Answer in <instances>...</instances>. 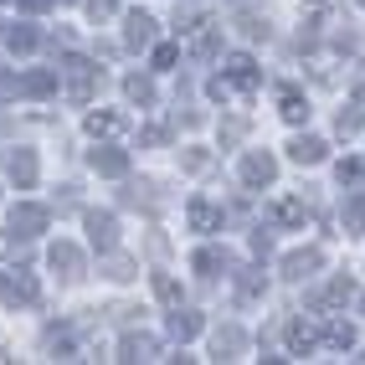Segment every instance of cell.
Here are the masks:
<instances>
[{"label": "cell", "mask_w": 365, "mask_h": 365, "mask_svg": "<svg viewBox=\"0 0 365 365\" xmlns=\"http://www.w3.org/2000/svg\"><path fill=\"white\" fill-rule=\"evenodd\" d=\"M222 78H227L237 93H257V88H262V67H257L247 52H237V57H227V72H222Z\"/></svg>", "instance_id": "cell-1"}, {"label": "cell", "mask_w": 365, "mask_h": 365, "mask_svg": "<svg viewBox=\"0 0 365 365\" xmlns=\"http://www.w3.org/2000/svg\"><path fill=\"white\" fill-rule=\"evenodd\" d=\"M273 180H278V160H273V155L252 150L247 160H242V185H252V190H257V185H273Z\"/></svg>", "instance_id": "cell-2"}, {"label": "cell", "mask_w": 365, "mask_h": 365, "mask_svg": "<svg viewBox=\"0 0 365 365\" xmlns=\"http://www.w3.org/2000/svg\"><path fill=\"white\" fill-rule=\"evenodd\" d=\"M62 72H67V83H72V98L88 103V98H93V62H88V57H67Z\"/></svg>", "instance_id": "cell-3"}, {"label": "cell", "mask_w": 365, "mask_h": 365, "mask_svg": "<svg viewBox=\"0 0 365 365\" xmlns=\"http://www.w3.org/2000/svg\"><path fill=\"white\" fill-rule=\"evenodd\" d=\"M88 237H93V247H98V252H113V242H118L113 211H88Z\"/></svg>", "instance_id": "cell-4"}, {"label": "cell", "mask_w": 365, "mask_h": 365, "mask_svg": "<svg viewBox=\"0 0 365 365\" xmlns=\"http://www.w3.org/2000/svg\"><path fill=\"white\" fill-rule=\"evenodd\" d=\"M11 232H21V237H36V232H46V211L41 206H11Z\"/></svg>", "instance_id": "cell-5"}, {"label": "cell", "mask_w": 365, "mask_h": 365, "mask_svg": "<svg viewBox=\"0 0 365 365\" xmlns=\"http://www.w3.org/2000/svg\"><path fill=\"white\" fill-rule=\"evenodd\" d=\"M36 294H41V288H36L31 273H21V278H0V299H6V304H36Z\"/></svg>", "instance_id": "cell-6"}, {"label": "cell", "mask_w": 365, "mask_h": 365, "mask_svg": "<svg viewBox=\"0 0 365 365\" xmlns=\"http://www.w3.org/2000/svg\"><path fill=\"white\" fill-rule=\"evenodd\" d=\"M52 267H57V278H83V252L78 247H72V242H57V247H52Z\"/></svg>", "instance_id": "cell-7"}, {"label": "cell", "mask_w": 365, "mask_h": 365, "mask_svg": "<svg viewBox=\"0 0 365 365\" xmlns=\"http://www.w3.org/2000/svg\"><path fill=\"white\" fill-rule=\"evenodd\" d=\"M124 129H129L124 113H108V108H93V113H88V134H93V139H108V134H124Z\"/></svg>", "instance_id": "cell-8"}, {"label": "cell", "mask_w": 365, "mask_h": 365, "mask_svg": "<svg viewBox=\"0 0 365 365\" xmlns=\"http://www.w3.org/2000/svg\"><path fill=\"white\" fill-rule=\"evenodd\" d=\"M324 150H329L324 139H314V134H299L294 144H288V160H294V165H319V160H324Z\"/></svg>", "instance_id": "cell-9"}, {"label": "cell", "mask_w": 365, "mask_h": 365, "mask_svg": "<svg viewBox=\"0 0 365 365\" xmlns=\"http://www.w3.org/2000/svg\"><path fill=\"white\" fill-rule=\"evenodd\" d=\"M185 216H190V232H216L222 227V211H216L211 201H201V196L185 206Z\"/></svg>", "instance_id": "cell-10"}, {"label": "cell", "mask_w": 365, "mask_h": 365, "mask_svg": "<svg viewBox=\"0 0 365 365\" xmlns=\"http://www.w3.org/2000/svg\"><path fill=\"white\" fill-rule=\"evenodd\" d=\"M319 262H324L319 247H304V252H288V257H283V273H288V278H309Z\"/></svg>", "instance_id": "cell-11"}, {"label": "cell", "mask_w": 365, "mask_h": 365, "mask_svg": "<svg viewBox=\"0 0 365 365\" xmlns=\"http://www.w3.org/2000/svg\"><path fill=\"white\" fill-rule=\"evenodd\" d=\"M11 180H16L21 190L36 185V150H16V155H11Z\"/></svg>", "instance_id": "cell-12"}, {"label": "cell", "mask_w": 365, "mask_h": 365, "mask_svg": "<svg viewBox=\"0 0 365 365\" xmlns=\"http://www.w3.org/2000/svg\"><path fill=\"white\" fill-rule=\"evenodd\" d=\"M273 222H278V227H304V222H309V206H304L299 196H283V201L273 206Z\"/></svg>", "instance_id": "cell-13"}, {"label": "cell", "mask_w": 365, "mask_h": 365, "mask_svg": "<svg viewBox=\"0 0 365 365\" xmlns=\"http://www.w3.org/2000/svg\"><path fill=\"white\" fill-rule=\"evenodd\" d=\"M124 41H129V46H150V41H155V16L134 11V16H129V26H124Z\"/></svg>", "instance_id": "cell-14"}, {"label": "cell", "mask_w": 365, "mask_h": 365, "mask_svg": "<svg viewBox=\"0 0 365 365\" xmlns=\"http://www.w3.org/2000/svg\"><path fill=\"white\" fill-rule=\"evenodd\" d=\"M278 103H283L278 113L288 118V124H304V118H309V98H304L299 88H283V93H278Z\"/></svg>", "instance_id": "cell-15"}, {"label": "cell", "mask_w": 365, "mask_h": 365, "mask_svg": "<svg viewBox=\"0 0 365 365\" xmlns=\"http://www.w3.org/2000/svg\"><path fill=\"white\" fill-rule=\"evenodd\" d=\"M314 339H319V334H314V324H309V319H294V324H288V355H309Z\"/></svg>", "instance_id": "cell-16"}, {"label": "cell", "mask_w": 365, "mask_h": 365, "mask_svg": "<svg viewBox=\"0 0 365 365\" xmlns=\"http://www.w3.org/2000/svg\"><path fill=\"white\" fill-rule=\"evenodd\" d=\"M196 334H201V314H185V309L170 314V339H180V345H185V339H196Z\"/></svg>", "instance_id": "cell-17"}, {"label": "cell", "mask_w": 365, "mask_h": 365, "mask_svg": "<svg viewBox=\"0 0 365 365\" xmlns=\"http://www.w3.org/2000/svg\"><path fill=\"white\" fill-rule=\"evenodd\" d=\"M93 170H98V175H124L129 155L124 150H93Z\"/></svg>", "instance_id": "cell-18"}, {"label": "cell", "mask_w": 365, "mask_h": 365, "mask_svg": "<svg viewBox=\"0 0 365 365\" xmlns=\"http://www.w3.org/2000/svg\"><path fill=\"white\" fill-rule=\"evenodd\" d=\"M21 93H31V98L57 93V72H26V78H21Z\"/></svg>", "instance_id": "cell-19"}, {"label": "cell", "mask_w": 365, "mask_h": 365, "mask_svg": "<svg viewBox=\"0 0 365 365\" xmlns=\"http://www.w3.org/2000/svg\"><path fill=\"white\" fill-rule=\"evenodd\" d=\"M324 345H329V350H350V345H355V329H350L345 319H329V324H324Z\"/></svg>", "instance_id": "cell-20"}, {"label": "cell", "mask_w": 365, "mask_h": 365, "mask_svg": "<svg viewBox=\"0 0 365 365\" xmlns=\"http://www.w3.org/2000/svg\"><path fill=\"white\" fill-rule=\"evenodd\" d=\"M242 345H247V339H242V329H237V324H227V329H216V355H222V360H227V355H237Z\"/></svg>", "instance_id": "cell-21"}, {"label": "cell", "mask_w": 365, "mask_h": 365, "mask_svg": "<svg viewBox=\"0 0 365 365\" xmlns=\"http://www.w3.org/2000/svg\"><path fill=\"white\" fill-rule=\"evenodd\" d=\"M150 355H155V339H150V334H129L118 360H150Z\"/></svg>", "instance_id": "cell-22"}, {"label": "cell", "mask_w": 365, "mask_h": 365, "mask_svg": "<svg viewBox=\"0 0 365 365\" xmlns=\"http://www.w3.org/2000/svg\"><path fill=\"white\" fill-rule=\"evenodd\" d=\"M6 46H11V52H31V46H36V31H31V26H11V31H6Z\"/></svg>", "instance_id": "cell-23"}, {"label": "cell", "mask_w": 365, "mask_h": 365, "mask_svg": "<svg viewBox=\"0 0 365 365\" xmlns=\"http://www.w3.org/2000/svg\"><path fill=\"white\" fill-rule=\"evenodd\" d=\"M124 93H129L134 103H155V88H150V78H129V83H124Z\"/></svg>", "instance_id": "cell-24"}, {"label": "cell", "mask_w": 365, "mask_h": 365, "mask_svg": "<svg viewBox=\"0 0 365 365\" xmlns=\"http://www.w3.org/2000/svg\"><path fill=\"white\" fill-rule=\"evenodd\" d=\"M155 294H160V304H180V283L170 278V273H160L155 278Z\"/></svg>", "instance_id": "cell-25"}, {"label": "cell", "mask_w": 365, "mask_h": 365, "mask_svg": "<svg viewBox=\"0 0 365 365\" xmlns=\"http://www.w3.org/2000/svg\"><path fill=\"white\" fill-rule=\"evenodd\" d=\"M334 175H339V185H360L365 165H360V160H339V170H334Z\"/></svg>", "instance_id": "cell-26"}, {"label": "cell", "mask_w": 365, "mask_h": 365, "mask_svg": "<svg viewBox=\"0 0 365 365\" xmlns=\"http://www.w3.org/2000/svg\"><path fill=\"white\" fill-rule=\"evenodd\" d=\"M345 227L350 232H365V201H345Z\"/></svg>", "instance_id": "cell-27"}, {"label": "cell", "mask_w": 365, "mask_h": 365, "mask_svg": "<svg viewBox=\"0 0 365 365\" xmlns=\"http://www.w3.org/2000/svg\"><path fill=\"white\" fill-rule=\"evenodd\" d=\"M108 278H113V283L134 278V262H129V257H108Z\"/></svg>", "instance_id": "cell-28"}, {"label": "cell", "mask_w": 365, "mask_h": 365, "mask_svg": "<svg viewBox=\"0 0 365 365\" xmlns=\"http://www.w3.org/2000/svg\"><path fill=\"white\" fill-rule=\"evenodd\" d=\"M350 294H355V288H350V278H334V283H329V294H324V304H345Z\"/></svg>", "instance_id": "cell-29"}, {"label": "cell", "mask_w": 365, "mask_h": 365, "mask_svg": "<svg viewBox=\"0 0 365 365\" xmlns=\"http://www.w3.org/2000/svg\"><path fill=\"white\" fill-rule=\"evenodd\" d=\"M262 294V273H242V299H257Z\"/></svg>", "instance_id": "cell-30"}, {"label": "cell", "mask_w": 365, "mask_h": 365, "mask_svg": "<svg viewBox=\"0 0 365 365\" xmlns=\"http://www.w3.org/2000/svg\"><path fill=\"white\" fill-rule=\"evenodd\" d=\"M175 57H180V52H175V46H155V57H150V62H155V67L165 72V67H175Z\"/></svg>", "instance_id": "cell-31"}, {"label": "cell", "mask_w": 365, "mask_h": 365, "mask_svg": "<svg viewBox=\"0 0 365 365\" xmlns=\"http://www.w3.org/2000/svg\"><path fill=\"white\" fill-rule=\"evenodd\" d=\"M16 93H21V83H16V72H0V103H6V98H16Z\"/></svg>", "instance_id": "cell-32"}, {"label": "cell", "mask_w": 365, "mask_h": 365, "mask_svg": "<svg viewBox=\"0 0 365 365\" xmlns=\"http://www.w3.org/2000/svg\"><path fill=\"white\" fill-rule=\"evenodd\" d=\"M180 165H185V170H206L211 160H206V150H185V155H180Z\"/></svg>", "instance_id": "cell-33"}, {"label": "cell", "mask_w": 365, "mask_h": 365, "mask_svg": "<svg viewBox=\"0 0 365 365\" xmlns=\"http://www.w3.org/2000/svg\"><path fill=\"white\" fill-rule=\"evenodd\" d=\"M242 134H247V124H242V118H232V124H227V129H222V144H237V139H242Z\"/></svg>", "instance_id": "cell-34"}, {"label": "cell", "mask_w": 365, "mask_h": 365, "mask_svg": "<svg viewBox=\"0 0 365 365\" xmlns=\"http://www.w3.org/2000/svg\"><path fill=\"white\" fill-rule=\"evenodd\" d=\"M88 11H93V21H108L113 16V0H88Z\"/></svg>", "instance_id": "cell-35"}, {"label": "cell", "mask_w": 365, "mask_h": 365, "mask_svg": "<svg viewBox=\"0 0 365 365\" xmlns=\"http://www.w3.org/2000/svg\"><path fill=\"white\" fill-rule=\"evenodd\" d=\"M165 139H170L165 124H150V129H144V144H165Z\"/></svg>", "instance_id": "cell-36"}, {"label": "cell", "mask_w": 365, "mask_h": 365, "mask_svg": "<svg viewBox=\"0 0 365 365\" xmlns=\"http://www.w3.org/2000/svg\"><path fill=\"white\" fill-rule=\"evenodd\" d=\"M21 6H26V11H46V0H21Z\"/></svg>", "instance_id": "cell-37"}, {"label": "cell", "mask_w": 365, "mask_h": 365, "mask_svg": "<svg viewBox=\"0 0 365 365\" xmlns=\"http://www.w3.org/2000/svg\"><path fill=\"white\" fill-rule=\"evenodd\" d=\"M360 6H365V0H360Z\"/></svg>", "instance_id": "cell-38"}]
</instances>
